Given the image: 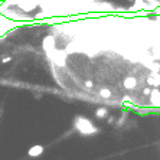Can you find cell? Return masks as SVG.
Wrapping results in <instances>:
<instances>
[{
	"label": "cell",
	"instance_id": "3957f363",
	"mask_svg": "<svg viewBox=\"0 0 160 160\" xmlns=\"http://www.w3.org/2000/svg\"><path fill=\"white\" fill-rule=\"evenodd\" d=\"M147 84H148V87L159 88L160 87V72H151L147 77Z\"/></svg>",
	"mask_w": 160,
	"mask_h": 160
},
{
	"label": "cell",
	"instance_id": "7a4b0ae2",
	"mask_svg": "<svg viewBox=\"0 0 160 160\" xmlns=\"http://www.w3.org/2000/svg\"><path fill=\"white\" fill-rule=\"evenodd\" d=\"M55 46H56V39H55L52 35L46 36V38L43 39V42H42V48H43V51H45L46 54H52L54 49H55Z\"/></svg>",
	"mask_w": 160,
	"mask_h": 160
},
{
	"label": "cell",
	"instance_id": "9c48e42d",
	"mask_svg": "<svg viewBox=\"0 0 160 160\" xmlns=\"http://www.w3.org/2000/svg\"><path fill=\"white\" fill-rule=\"evenodd\" d=\"M85 87H87V88H92V87H94L92 81H85Z\"/></svg>",
	"mask_w": 160,
	"mask_h": 160
},
{
	"label": "cell",
	"instance_id": "8fae6325",
	"mask_svg": "<svg viewBox=\"0 0 160 160\" xmlns=\"http://www.w3.org/2000/svg\"><path fill=\"white\" fill-rule=\"evenodd\" d=\"M154 13H156V15H160V7H159L157 10H154Z\"/></svg>",
	"mask_w": 160,
	"mask_h": 160
},
{
	"label": "cell",
	"instance_id": "6da1fadb",
	"mask_svg": "<svg viewBox=\"0 0 160 160\" xmlns=\"http://www.w3.org/2000/svg\"><path fill=\"white\" fill-rule=\"evenodd\" d=\"M74 127L78 133H81L82 136H92V134H97L100 130L98 127L88 118L82 117V115H77L75 120H74Z\"/></svg>",
	"mask_w": 160,
	"mask_h": 160
},
{
	"label": "cell",
	"instance_id": "277c9868",
	"mask_svg": "<svg viewBox=\"0 0 160 160\" xmlns=\"http://www.w3.org/2000/svg\"><path fill=\"white\" fill-rule=\"evenodd\" d=\"M43 150H45V147H43L42 144H33V146L29 148L28 156H31V157H39V156H42Z\"/></svg>",
	"mask_w": 160,
	"mask_h": 160
},
{
	"label": "cell",
	"instance_id": "52a82bcc",
	"mask_svg": "<svg viewBox=\"0 0 160 160\" xmlns=\"http://www.w3.org/2000/svg\"><path fill=\"white\" fill-rule=\"evenodd\" d=\"M98 94H100L102 98H111V95H113L111 89H108V88H101V89L98 91Z\"/></svg>",
	"mask_w": 160,
	"mask_h": 160
},
{
	"label": "cell",
	"instance_id": "30bf717a",
	"mask_svg": "<svg viewBox=\"0 0 160 160\" xmlns=\"http://www.w3.org/2000/svg\"><path fill=\"white\" fill-rule=\"evenodd\" d=\"M10 61H12V58H10V56H7V58H3V61H2V62H10Z\"/></svg>",
	"mask_w": 160,
	"mask_h": 160
},
{
	"label": "cell",
	"instance_id": "5b68a950",
	"mask_svg": "<svg viewBox=\"0 0 160 160\" xmlns=\"http://www.w3.org/2000/svg\"><path fill=\"white\" fill-rule=\"evenodd\" d=\"M123 85L125 89H134L137 87V79L134 77H125L123 81Z\"/></svg>",
	"mask_w": 160,
	"mask_h": 160
},
{
	"label": "cell",
	"instance_id": "ba28073f",
	"mask_svg": "<svg viewBox=\"0 0 160 160\" xmlns=\"http://www.w3.org/2000/svg\"><path fill=\"white\" fill-rule=\"evenodd\" d=\"M143 94H144V95H147V97H150V94H151V88H150V87H144Z\"/></svg>",
	"mask_w": 160,
	"mask_h": 160
},
{
	"label": "cell",
	"instance_id": "8992f818",
	"mask_svg": "<svg viewBox=\"0 0 160 160\" xmlns=\"http://www.w3.org/2000/svg\"><path fill=\"white\" fill-rule=\"evenodd\" d=\"M107 115H108V110H107V108H102V107H101V108H98V110L95 111V117H97V118H105Z\"/></svg>",
	"mask_w": 160,
	"mask_h": 160
}]
</instances>
